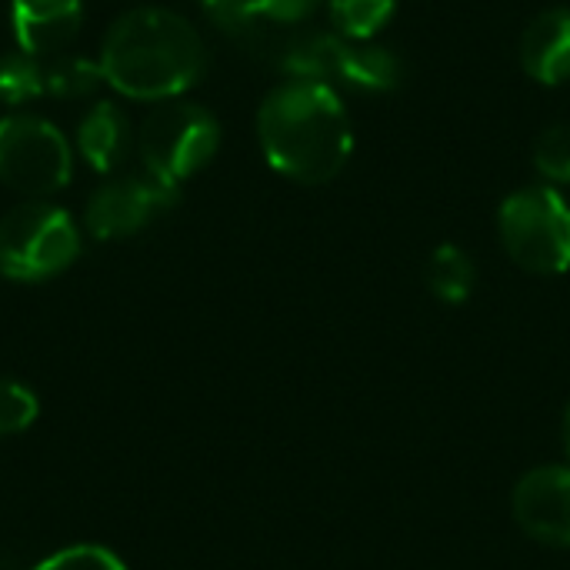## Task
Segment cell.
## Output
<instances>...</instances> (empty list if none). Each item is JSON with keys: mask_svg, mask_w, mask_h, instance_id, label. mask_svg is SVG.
<instances>
[{"mask_svg": "<svg viewBox=\"0 0 570 570\" xmlns=\"http://www.w3.org/2000/svg\"><path fill=\"white\" fill-rule=\"evenodd\" d=\"M257 140L281 177L327 184L354 154V124L337 87L311 77H287L257 110Z\"/></svg>", "mask_w": 570, "mask_h": 570, "instance_id": "cell-1", "label": "cell"}, {"mask_svg": "<svg viewBox=\"0 0 570 570\" xmlns=\"http://www.w3.org/2000/svg\"><path fill=\"white\" fill-rule=\"evenodd\" d=\"M107 87L120 97L164 104L184 97L207 73V47L197 27L167 7L120 13L100 43Z\"/></svg>", "mask_w": 570, "mask_h": 570, "instance_id": "cell-2", "label": "cell"}, {"mask_svg": "<svg viewBox=\"0 0 570 570\" xmlns=\"http://www.w3.org/2000/svg\"><path fill=\"white\" fill-rule=\"evenodd\" d=\"M281 70L291 77L324 80L331 87L344 83L364 94H387L404 83V63L394 50L374 40H351L341 33H294L281 47Z\"/></svg>", "mask_w": 570, "mask_h": 570, "instance_id": "cell-3", "label": "cell"}, {"mask_svg": "<svg viewBox=\"0 0 570 570\" xmlns=\"http://www.w3.org/2000/svg\"><path fill=\"white\" fill-rule=\"evenodd\" d=\"M80 254L73 217L50 200H23L0 217V274L40 284L63 274Z\"/></svg>", "mask_w": 570, "mask_h": 570, "instance_id": "cell-4", "label": "cell"}, {"mask_svg": "<svg viewBox=\"0 0 570 570\" xmlns=\"http://www.w3.org/2000/svg\"><path fill=\"white\" fill-rule=\"evenodd\" d=\"M498 230L508 257L541 277L570 271V204L551 184H531L504 197Z\"/></svg>", "mask_w": 570, "mask_h": 570, "instance_id": "cell-5", "label": "cell"}, {"mask_svg": "<svg viewBox=\"0 0 570 570\" xmlns=\"http://www.w3.org/2000/svg\"><path fill=\"white\" fill-rule=\"evenodd\" d=\"M217 147L220 120L207 107L184 97L157 104L137 130V154L144 170L174 187L204 170Z\"/></svg>", "mask_w": 570, "mask_h": 570, "instance_id": "cell-6", "label": "cell"}, {"mask_svg": "<svg viewBox=\"0 0 570 570\" xmlns=\"http://www.w3.org/2000/svg\"><path fill=\"white\" fill-rule=\"evenodd\" d=\"M73 144L67 134L40 114L0 117V184L10 190L43 200L70 184Z\"/></svg>", "mask_w": 570, "mask_h": 570, "instance_id": "cell-7", "label": "cell"}, {"mask_svg": "<svg viewBox=\"0 0 570 570\" xmlns=\"http://www.w3.org/2000/svg\"><path fill=\"white\" fill-rule=\"evenodd\" d=\"M174 200H177L174 184H167L147 170L124 174V177L100 184L90 194V200L83 207V224L97 240H120V237L144 230L154 217L170 210Z\"/></svg>", "mask_w": 570, "mask_h": 570, "instance_id": "cell-8", "label": "cell"}, {"mask_svg": "<svg viewBox=\"0 0 570 570\" xmlns=\"http://www.w3.org/2000/svg\"><path fill=\"white\" fill-rule=\"evenodd\" d=\"M518 524L544 544L570 548V468H538L514 488Z\"/></svg>", "mask_w": 570, "mask_h": 570, "instance_id": "cell-9", "label": "cell"}, {"mask_svg": "<svg viewBox=\"0 0 570 570\" xmlns=\"http://www.w3.org/2000/svg\"><path fill=\"white\" fill-rule=\"evenodd\" d=\"M83 23V0H10V30L33 57L63 53Z\"/></svg>", "mask_w": 570, "mask_h": 570, "instance_id": "cell-10", "label": "cell"}, {"mask_svg": "<svg viewBox=\"0 0 570 570\" xmlns=\"http://www.w3.org/2000/svg\"><path fill=\"white\" fill-rule=\"evenodd\" d=\"M521 63L531 80L561 87L570 80V7L538 13L521 37Z\"/></svg>", "mask_w": 570, "mask_h": 570, "instance_id": "cell-11", "label": "cell"}, {"mask_svg": "<svg viewBox=\"0 0 570 570\" xmlns=\"http://www.w3.org/2000/svg\"><path fill=\"white\" fill-rule=\"evenodd\" d=\"M77 154L83 157V164L97 174H114L134 144V127L130 117L120 104L114 100H97L83 110L80 124H77Z\"/></svg>", "mask_w": 570, "mask_h": 570, "instance_id": "cell-12", "label": "cell"}, {"mask_svg": "<svg viewBox=\"0 0 570 570\" xmlns=\"http://www.w3.org/2000/svg\"><path fill=\"white\" fill-rule=\"evenodd\" d=\"M428 287L434 297H441L444 304H464L471 294H474V284H478V267L474 261L454 247V244H441L431 261H428Z\"/></svg>", "mask_w": 570, "mask_h": 570, "instance_id": "cell-13", "label": "cell"}, {"mask_svg": "<svg viewBox=\"0 0 570 570\" xmlns=\"http://www.w3.org/2000/svg\"><path fill=\"white\" fill-rule=\"evenodd\" d=\"M104 67L83 53H57L47 57V94L57 100H83L104 87Z\"/></svg>", "mask_w": 570, "mask_h": 570, "instance_id": "cell-14", "label": "cell"}, {"mask_svg": "<svg viewBox=\"0 0 570 570\" xmlns=\"http://www.w3.org/2000/svg\"><path fill=\"white\" fill-rule=\"evenodd\" d=\"M47 94V60L20 47L0 53V104L23 107Z\"/></svg>", "mask_w": 570, "mask_h": 570, "instance_id": "cell-15", "label": "cell"}, {"mask_svg": "<svg viewBox=\"0 0 570 570\" xmlns=\"http://www.w3.org/2000/svg\"><path fill=\"white\" fill-rule=\"evenodd\" d=\"M327 10L334 33L351 40H374L397 13V0H327Z\"/></svg>", "mask_w": 570, "mask_h": 570, "instance_id": "cell-16", "label": "cell"}, {"mask_svg": "<svg viewBox=\"0 0 570 570\" xmlns=\"http://www.w3.org/2000/svg\"><path fill=\"white\" fill-rule=\"evenodd\" d=\"M534 167L538 174L558 187L570 184V127L568 124H554L548 127L538 140H534Z\"/></svg>", "mask_w": 570, "mask_h": 570, "instance_id": "cell-17", "label": "cell"}, {"mask_svg": "<svg viewBox=\"0 0 570 570\" xmlns=\"http://www.w3.org/2000/svg\"><path fill=\"white\" fill-rule=\"evenodd\" d=\"M40 414L37 394L20 381H0V438L27 431Z\"/></svg>", "mask_w": 570, "mask_h": 570, "instance_id": "cell-18", "label": "cell"}, {"mask_svg": "<svg viewBox=\"0 0 570 570\" xmlns=\"http://www.w3.org/2000/svg\"><path fill=\"white\" fill-rule=\"evenodd\" d=\"M33 570H127L124 561L100 548V544H73V548H63L57 554H50L47 561H40Z\"/></svg>", "mask_w": 570, "mask_h": 570, "instance_id": "cell-19", "label": "cell"}, {"mask_svg": "<svg viewBox=\"0 0 570 570\" xmlns=\"http://www.w3.org/2000/svg\"><path fill=\"white\" fill-rule=\"evenodd\" d=\"M204 7V13L224 30V33H234V37H254L257 27L264 23L250 0H197Z\"/></svg>", "mask_w": 570, "mask_h": 570, "instance_id": "cell-20", "label": "cell"}, {"mask_svg": "<svg viewBox=\"0 0 570 570\" xmlns=\"http://www.w3.org/2000/svg\"><path fill=\"white\" fill-rule=\"evenodd\" d=\"M321 3L324 0H250L254 13L264 23H281V27H294V23L311 20Z\"/></svg>", "mask_w": 570, "mask_h": 570, "instance_id": "cell-21", "label": "cell"}, {"mask_svg": "<svg viewBox=\"0 0 570 570\" xmlns=\"http://www.w3.org/2000/svg\"><path fill=\"white\" fill-rule=\"evenodd\" d=\"M564 448H568V458H570V407L564 411Z\"/></svg>", "mask_w": 570, "mask_h": 570, "instance_id": "cell-22", "label": "cell"}]
</instances>
